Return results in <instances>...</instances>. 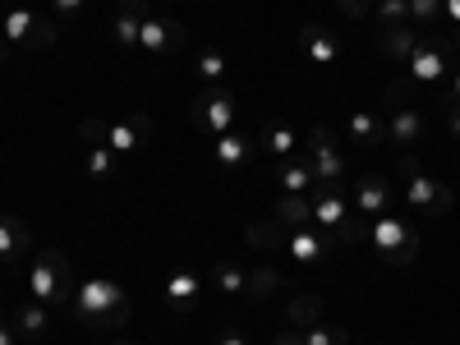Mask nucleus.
Listing matches in <instances>:
<instances>
[{
	"instance_id": "1",
	"label": "nucleus",
	"mask_w": 460,
	"mask_h": 345,
	"mask_svg": "<svg viewBox=\"0 0 460 345\" xmlns=\"http://www.w3.org/2000/svg\"><path fill=\"white\" fill-rule=\"evenodd\" d=\"M460 56V42L451 32H442V28H433V32H419V42H414V51L405 56V79H396V88L401 93H410V88H438V84H447L451 79V60Z\"/></svg>"
},
{
	"instance_id": "21",
	"label": "nucleus",
	"mask_w": 460,
	"mask_h": 345,
	"mask_svg": "<svg viewBox=\"0 0 460 345\" xmlns=\"http://www.w3.org/2000/svg\"><path fill=\"white\" fill-rule=\"evenodd\" d=\"M286 290V277L277 272L272 262H258V267H249V277H244V295L253 299V304H267V299H277Z\"/></svg>"
},
{
	"instance_id": "42",
	"label": "nucleus",
	"mask_w": 460,
	"mask_h": 345,
	"mask_svg": "<svg viewBox=\"0 0 460 345\" xmlns=\"http://www.w3.org/2000/svg\"><path fill=\"white\" fill-rule=\"evenodd\" d=\"M217 345H249V341H244L240 332H221V336H217Z\"/></svg>"
},
{
	"instance_id": "32",
	"label": "nucleus",
	"mask_w": 460,
	"mask_h": 345,
	"mask_svg": "<svg viewBox=\"0 0 460 345\" xmlns=\"http://www.w3.org/2000/svg\"><path fill=\"white\" fill-rule=\"evenodd\" d=\"M304 345H350V332L341 323H314L304 327Z\"/></svg>"
},
{
	"instance_id": "38",
	"label": "nucleus",
	"mask_w": 460,
	"mask_h": 345,
	"mask_svg": "<svg viewBox=\"0 0 460 345\" xmlns=\"http://www.w3.org/2000/svg\"><path fill=\"white\" fill-rule=\"evenodd\" d=\"M272 345H304V332H299V327H281Z\"/></svg>"
},
{
	"instance_id": "41",
	"label": "nucleus",
	"mask_w": 460,
	"mask_h": 345,
	"mask_svg": "<svg viewBox=\"0 0 460 345\" xmlns=\"http://www.w3.org/2000/svg\"><path fill=\"white\" fill-rule=\"evenodd\" d=\"M447 129L451 138H460V106H447Z\"/></svg>"
},
{
	"instance_id": "27",
	"label": "nucleus",
	"mask_w": 460,
	"mask_h": 345,
	"mask_svg": "<svg viewBox=\"0 0 460 345\" xmlns=\"http://www.w3.org/2000/svg\"><path fill=\"white\" fill-rule=\"evenodd\" d=\"M32 28H37V10H28V5H14V10H5V42L10 47H23L28 37H32Z\"/></svg>"
},
{
	"instance_id": "45",
	"label": "nucleus",
	"mask_w": 460,
	"mask_h": 345,
	"mask_svg": "<svg viewBox=\"0 0 460 345\" xmlns=\"http://www.w3.org/2000/svg\"><path fill=\"white\" fill-rule=\"evenodd\" d=\"M111 345H129V341H111Z\"/></svg>"
},
{
	"instance_id": "25",
	"label": "nucleus",
	"mask_w": 460,
	"mask_h": 345,
	"mask_svg": "<svg viewBox=\"0 0 460 345\" xmlns=\"http://www.w3.org/2000/svg\"><path fill=\"white\" fill-rule=\"evenodd\" d=\"M84 175L88 180H115L120 175V157L106 143H84Z\"/></svg>"
},
{
	"instance_id": "7",
	"label": "nucleus",
	"mask_w": 460,
	"mask_h": 345,
	"mask_svg": "<svg viewBox=\"0 0 460 345\" xmlns=\"http://www.w3.org/2000/svg\"><path fill=\"white\" fill-rule=\"evenodd\" d=\"M194 129L208 134V138H221V134L235 129V93L226 84H208L194 97Z\"/></svg>"
},
{
	"instance_id": "14",
	"label": "nucleus",
	"mask_w": 460,
	"mask_h": 345,
	"mask_svg": "<svg viewBox=\"0 0 460 345\" xmlns=\"http://www.w3.org/2000/svg\"><path fill=\"white\" fill-rule=\"evenodd\" d=\"M152 143V120L147 115H129V120H115L106 125V147L115 157H129V152H143Z\"/></svg>"
},
{
	"instance_id": "19",
	"label": "nucleus",
	"mask_w": 460,
	"mask_h": 345,
	"mask_svg": "<svg viewBox=\"0 0 460 345\" xmlns=\"http://www.w3.org/2000/svg\"><path fill=\"white\" fill-rule=\"evenodd\" d=\"M10 323H14V332H19L23 341H42V336H47V327H51V304L23 299L19 309L10 314Z\"/></svg>"
},
{
	"instance_id": "17",
	"label": "nucleus",
	"mask_w": 460,
	"mask_h": 345,
	"mask_svg": "<svg viewBox=\"0 0 460 345\" xmlns=\"http://www.w3.org/2000/svg\"><path fill=\"white\" fill-rule=\"evenodd\" d=\"M299 143H304V134H299L295 125H286V120L262 125V134H258V147L267 152V157H277V162L295 157V152H299Z\"/></svg>"
},
{
	"instance_id": "34",
	"label": "nucleus",
	"mask_w": 460,
	"mask_h": 345,
	"mask_svg": "<svg viewBox=\"0 0 460 345\" xmlns=\"http://www.w3.org/2000/svg\"><path fill=\"white\" fill-rule=\"evenodd\" d=\"M79 138H84V143H106V120H97V115H88V120L79 125Z\"/></svg>"
},
{
	"instance_id": "28",
	"label": "nucleus",
	"mask_w": 460,
	"mask_h": 345,
	"mask_svg": "<svg viewBox=\"0 0 460 345\" xmlns=\"http://www.w3.org/2000/svg\"><path fill=\"white\" fill-rule=\"evenodd\" d=\"M226 69H230V60H226L217 47H203V51L194 56V74L203 79V88H208V84H221V79H226Z\"/></svg>"
},
{
	"instance_id": "39",
	"label": "nucleus",
	"mask_w": 460,
	"mask_h": 345,
	"mask_svg": "<svg viewBox=\"0 0 460 345\" xmlns=\"http://www.w3.org/2000/svg\"><path fill=\"white\" fill-rule=\"evenodd\" d=\"M447 106H460V65L451 69V88H447Z\"/></svg>"
},
{
	"instance_id": "33",
	"label": "nucleus",
	"mask_w": 460,
	"mask_h": 345,
	"mask_svg": "<svg viewBox=\"0 0 460 345\" xmlns=\"http://www.w3.org/2000/svg\"><path fill=\"white\" fill-rule=\"evenodd\" d=\"M56 42H60V28L47 14H37V28H32V37L23 42V51H51Z\"/></svg>"
},
{
	"instance_id": "9",
	"label": "nucleus",
	"mask_w": 460,
	"mask_h": 345,
	"mask_svg": "<svg viewBox=\"0 0 460 345\" xmlns=\"http://www.w3.org/2000/svg\"><path fill=\"white\" fill-rule=\"evenodd\" d=\"M401 97H405V93L392 84V88H387V111H392V115H387V143L401 147V152H414L419 143H424V115H419L414 106H405Z\"/></svg>"
},
{
	"instance_id": "10",
	"label": "nucleus",
	"mask_w": 460,
	"mask_h": 345,
	"mask_svg": "<svg viewBox=\"0 0 460 345\" xmlns=\"http://www.w3.org/2000/svg\"><path fill=\"white\" fill-rule=\"evenodd\" d=\"M184 51V23L180 19H166V14H147L143 19V32H138V56H175Z\"/></svg>"
},
{
	"instance_id": "15",
	"label": "nucleus",
	"mask_w": 460,
	"mask_h": 345,
	"mask_svg": "<svg viewBox=\"0 0 460 345\" xmlns=\"http://www.w3.org/2000/svg\"><path fill=\"white\" fill-rule=\"evenodd\" d=\"M299 51L309 56L314 65H336L341 60V42H336V32L323 28V23H304L299 28Z\"/></svg>"
},
{
	"instance_id": "43",
	"label": "nucleus",
	"mask_w": 460,
	"mask_h": 345,
	"mask_svg": "<svg viewBox=\"0 0 460 345\" xmlns=\"http://www.w3.org/2000/svg\"><path fill=\"white\" fill-rule=\"evenodd\" d=\"M5 65H10V42L0 37V69H5Z\"/></svg>"
},
{
	"instance_id": "22",
	"label": "nucleus",
	"mask_w": 460,
	"mask_h": 345,
	"mask_svg": "<svg viewBox=\"0 0 460 345\" xmlns=\"http://www.w3.org/2000/svg\"><path fill=\"white\" fill-rule=\"evenodd\" d=\"M414 42H419V28H410V23H401V28H377V56H387V60H396V65H405V56L414 51Z\"/></svg>"
},
{
	"instance_id": "6",
	"label": "nucleus",
	"mask_w": 460,
	"mask_h": 345,
	"mask_svg": "<svg viewBox=\"0 0 460 345\" xmlns=\"http://www.w3.org/2000/svg\"><path fill=\"white\" fill-rule=\"evenodd\" d=\"M304 152H309V162H314V180H318L314 189H345L350 166H345V157H341L332 125H314L309 138H304Z\"/></svg>"
},
{
	"instance_id": "18",
	"label": "nucleus",
	"mask_w": 460,
	"mask_h": 345,
	"mask_svg": "<svg viewBox=\"0 0 460 345\" xmlns=\"http://www.w3.org/2000/svg\"><path fill=\"white\" fill-rule=\"evenodd\" d=\"M272 221H277L281 230L314 226V203H309V194H277V199H272Z\"/></svg>"
},
{
	"instance_id": "24",
	"label": "nucleus",
	"mask_w": 460,
	"mask_h": 345,
	"mask_svg": "<svg viewBox=\"0 0 460 345\" xmlns=\"http://www.w3.org/2000/svg\"><path fill=\"white\" fill-rule=\"evenodd\" d=\"M28 226L19 221V217H10V212H0V262L5 267H14L19 262V253L28 249Z\"/></svg>"
},
{
	"instance_id": "23",
	"label": "nucleus",
	"mask_w": 460,
	"mask_h": 345,
	"mask_svg": "<svg viewBox=\"0 0 460 345\" xmlns=\"http://www.w3.org/2000/svg\"><path fill=\"white\" fill-rule=\"evenodd\" d=\"M199 295H203L199 272H175V277L166 281V304H171V314H189V309L199 304Z\"/></svg>"
},
{
	"instance_id": "31",
	"label": "nucleus",
	"mask_w": 460,
	"mask_h": 345,
	"mask_svg": "<svg viewBox=\"0 0 460 345\" xmlns=\"http://www.w3.org/2000/svg\"><path fill=\"white\" fill-rule=\"evenodd\" d=\"M442 23V0H410V28L433 32Z\"/></svg>"
},
{
	"instance_id": "36",
	"label": "nucleus",
	"mask_w": 460,
	"mask_h": 345,
	"mask_svg": "<svg viewBox=\"0 0 460 345\" xmlns=\"http://www.w3.org/2000/svg\"><path fill=\"white\" fill-rule=\"evenodd\" d=\"M51 10H56V19H60V23H69L74 14L84 10V0H51Z\"/></svg>"
},
{
	"instance_id": "35",
	"label": "nucleus",
	"mask_w": 460,
	"mask_h": 345,
	"mask_svg": "<svg viewBox=\"0 0 460 345\" xmlns=\"http://www.w3.org/2000/svg\"><path fill=\"white\" fill-rule=\"evenodd\" d=\"M336 5L350 14V19H368L373 14V0H336Z\"/></svg>"
},
{
	"instance_id": "44",
	"label": "nucleus",
	"mask_w": 460,
	"mask_h": 345,
	"mask_svg": "<svg viewBox=\"0 0 460 345\" xmlns=\"http://www.w3.org/2000/svg\"><path fill=\"white\" fill-rule=\"evenodd\" d=\"M23 345H42V341H23Z\"/></svg>"
},
{
	"instance_id": "8",
	"label": "nucleus",
	"mask_w": 460,
	"mask_h": 345,
	"mask_svg": "<svg viewBox=\"0 0 460 345\" xmlns=\"http://www.w3.org/2000/svg\"><path fill=\"white\" fill-rule=\"evenodd\" d=\"M277 249H286L299 267H332L336 253H341V240L327 235V230H318V226H304V230H281Z\"/></svg>"
},
{
	"instance_id": "12",
	"label": "nucleus",
	"mask_w": 460,
	"mask_h": 345,
	"mask_svg": "<svg viewBox=\"0 0 460 345\" xmlns=\"http://www.w3.org/2000/svg\"><path fill=\"white\" fill-rule=\"evenodd\" d=\"M253 157H258V134L230 129V134L212 138V162L221 171H244V166H253Z\"/></svg>"
},
{
	"instance_id": "11",
	"label": "nucleus",
	"mask_w": 460,
	"mask_h": 345,
	"mask_svg": "<svg viewBox=\"0 0 460 345\" xmlns=\"http://www.w3.org/2000/svg\"><path fill=\"white\" fill-rule=\"evenodd\" d=\"M147 0H115V23H111V42L120 47L125 56H138V32L147 19Z\"/></svg>"
},
{
	"instance_id": "4",
	"label": "nucleus",
	"mask_w": 460,
	"mask_h": 345,
	"mask_svg": "<svg viewBox=\"0 0 460 345\" xmlns=\"http://www.w3.org/2000/svg\"><path fill=\"white\" fill-rule=\"evenodd\" d=\"M368 244L377 249L382 262L410 267V262L419 258V244H424V240H419V230H414L410 217H401V212H382V217L368 221Z\"/></svg>"
},
{
	"instance_id": "26",
	"label": "nucleus",
	"mask_w": 460,
	"mask_h": 345,
	"mask_svg": "<svg viewBox=\"0 0 460 345\" xmlns=\"http://www.w3.org/2000/svg\"><path fill=\"white\" fill-rule=\"evenodd\" d=\"M314 323H323V295H290V304H286V327H314Z\"/></svg>"
},
{
	"instance_id": "3",
	"label": "nucleus",
	"mask_w": 460,
	"mask_h": 345,
	"mask_svg": "<svg viewBox=\"0 0 460 345\" xmlns=\"http://www.w3.org/2000/svg\"><path fill=\"white\" fill-rule=\"evenodd\" d=\"M74 286H79V277H74L65 249H42L32 258V267H28V299H37V304H69Z\"/></svg>"
},
{
	"instance_id": "13",
	"label": "nucleus",
	"mask_w": 460,
	"mask_h": 345,
	"mask_svg": "<svg viewBox=\"0 0 460 345\" xmlns=\"http://www.w3.org/2000/svg\"><path fill=\"white\" fill-rule=\"evenodd\" d=\"M387 208H392V180L377 175V171L355 175V212L373 221V217H382Z\"/></svg>"
},
{
	"instance_id": "2",
	"label": "nucleus",
	"mask_w": 460,
	"mask_h": 345,
	"mask_svg": "<svg viewBox=\"0 0 460 345\" xmlns=\"http://www.w3.org/2000/svg\"><path fill=\"white\" fill-rule=\"evenodd\" d=\"M69 309H74V318H79L84 327H93V332H115V327L129 323L134 304H129V295L115 286V281L93 277V281H79V286H74Z\"/></svg>"
},
{
	"instance_id": "40",
	"label": "nucleus",
	"mask_w": 460,
	"mask_h": 345,
	"mask_svg": "<svg viewBox=\"0 0 460 345\" xmlns=\"http://www.w3.org/2000/svg\"><path fill=\"white\" fill-rule=\"evenodd\" d=\"M0 345H23L19 332H14V323H0Z\"/></svg>"
},
{
	"instance_id": "5",
	"label": "nucleus",
	"mask_w": 460,
	"mask_h": 345,
	"mask_svg": "<svg viewBox=\"0 0 460 345\" xmlns=\"http://www.w3.org/2000/svg\"><path fill=\"white\" fill-rule=\"evenodd\" d=\"M396 166H401V175H405V203H410L414 212H424V217H447V212H451L456 189L442 184L438 175H429L424 166H419L414 152H401Z\"/></svg>"
},
{
	"instance_id": "20",
	"label": "nucleus",
	"mask_w": 460,
	"mask_h": 345,
	"mask_svg": "<svg viewBox=\"0 0 460 345\" xmlns=\"http://www.w3.org/2000/svg\"><path fill=\"white\" fill-rule=\"evenodd\" d=\"M314 162L309 157H286L277 166V189L281 194H314Z\"/></svg>"
},
{
	"instance_id": "16",
	"label": "nucleus",
	"mask_w": 460,
	"mask_h": 345,
	"mask_svg": "<svg viewBox=\"0 0 460 345\" xmlns=\"http://www.w3.org/2000/svg\"><path fill=\"white\" fill-rule=\"evenodd\" d=\"M345 134H350L359 147H377V143H387V120L368 106H355L350 115H345Z\"/></svg>"
},
{
	"instance_id": "30",
	"label": "nucleus",
	"mask_w": 460,
	"mask_h": 345,
	"mask_svg": "<svg viewBox=\"0 0 460 345\" xmlns=\"http://www.w3.org/2000/svg\"><path fill=\"white\" fill-rule=\"evenodd\" d=\"M244 267H235V262H217L212 267V286L221 290V295H244Z\"/></svg>"
},
{
	"instance_id": "37",
	"label": "nucleus",
	"mask_w": 460,
	"mask_h": 345,
	"mask_svg": "<svg viewBox=\"0 0 460 345\" xmlns=\"http://www.w3.org/2000/svg\"><path fill=\"white\" fill-rule=\"evenodd\" d=\"M442 19L451 23V37L460 42V0H442Z\"/></svg>"
},
{
	"instance_id": "29",
	"label": "nucleus",
	"mask_w": 460,
	"mask_h": 345,
	"mask_svg": "<svg viewBox=\"0 0 460 345\" xmlns=\"http://www.w3.org/2000/svg\"><path fill=\"white\" fill-rule=\"evenodd\" d=\"M373 23H377V28H401V23H410V0H373Z\"/></svg>"
}]
</instances>
